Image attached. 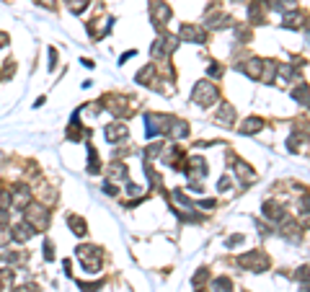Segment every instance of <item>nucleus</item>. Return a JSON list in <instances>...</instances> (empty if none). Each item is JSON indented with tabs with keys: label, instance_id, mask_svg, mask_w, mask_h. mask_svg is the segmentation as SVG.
Returning <instances> with one entry per match:
<instances>
[{
	"label": "nucleus",
	"instance_id": "nucleus-1",
	"mask_svg": "<svg viewBox=\"0 0 310 292\" xmlns=\"http://www.w3.org/2000/svg\"><path fill=\"white\" fill-rule=\"evenodd\" d=\"M26 222L34 230H44L49 225V207L44 205H29L26 207Z\"/></svg>",
	"mask_w": 310,
	"mask_h": 292
},
{
	"label": "nucleus",
	"instance_id": "nucleus-2",
	"mask_svg": "<svg viewBox=\"0 0 310 292\" xmlns=\"http://www.w3.org/2000/svg\"><path fill=\"white\" fill-rule=\"evenodd\" d=\"M78 259L83 261V269L86 272H101V256H98V251L93 249V246H78Z\"/></svg>",
	"mask_w": 310,
	"mask_h": 292
},
{
	"label": "nucleus",
	"instance_id": "nucleus-3",
	"mask_svg": "<svg viewBox=\"0 0 310 292\" xmlns=\"http://www.w3.org/2000/svg\"><path fill=\"white\" fill-rule=\"evenodd\" d=\"M194 101L202 104V106L215 104V101H217V88H215L212 83H207V81L197 83V88H194Z\"/></svg>",
	"mask_w": 310,
	"mask_h": 292
},
{
	"label": "nucleus",
	"instance_id": "nucleus-4",
	"mask_svg": "<svg viewBox=\"0 0 310 292\" xmlns=\"http://www.w3.org/2000/svg\"><path fill=\"white\" fill-rule=\"evenodd\" d=\"M10 205L16 209H26L31 205V186L18 184L16 189H10Z\"/></svg>",
	"mask_w": 310,
	"mask_h": 292
},
{
	"label": "nucleus",
	"instance_id": "nucleus-5",
	"mask_svg": "<svg viewBox=\"0 0 310 292\" xmlns=\"http://www.w3.org/2000/svg\"><path fill=\"white\" fill-rule=\"evenodd\" d=\"M10 235H13L16 243H26V241H31L34 228L29 225V222H18V225H10Z\"/></svg>",
	"mask_w": 310,
	"mask_h": 292
},
{
	"label": "nucleus",
	"instance_id": "nucleus-6",
	"mask_svg": "<svg viewBox=\"0 0 310 292\" xmlns=\"http://www.w3.org/2000/svg\"><path fill=\"white\" fill-rule=\"evenodd\" d=\"M153 18L158 21V24H166V21L171 18V8L163 5L160 0H153Z\"/></svg>",
	"mask_w": 310,
	"mask_h": 292
},
{
	"label": "nucleus",
	"instance_id": "nucleus-7",
	"mask_svg": "<svg viewBox=\"0 0 310 292\" xmlns=\"http://www.w3.org/2000/svg\"><path fill=\"white\" fill-rule=\"evenodd\" d=\"M127 137V127L124 125H109L106 127V140L109 142H117V140H124Z\"/></svg>",
	"mask_w": 310,
	"mask_h": 292
},
{
	"label": "nucleus",
	"instance_id": "nucleus-8",
	"mask_svg": "<svg viewBox=\"0 0 310 292\" xmlns=\"http://www.w3.org/2000/svg\"><path fill=\"white\" fill-rule=\"evenodd\" d=\"M67 222H70V230H73L75 235H86V233H88V228H86V220H83V217L70 215V217H67Z\"/></svg>",
	"mask_w": 310,
	"mask_h": 292
},
{
	"label": "nucleus",
	"instance_id": "nucleus-9",
	"mask_svg": "<svg viewBox=\"0 0 310 292\" xmlns=\"http://www.w3.org/2000/svg\"><path fill=\"white\" fill-rule=\"evenodd\" d=\"M10 241H13V235H10V225L0 222V249H3V246H8Z\"/></svg>",
	"mask_w": 310,
	"mask_h": 292
},
{
	"label": "nucleus",
	"instance_id": "nucleus-10",
	"mask_svg": "<svg viewBox=\"0 0 310 292\" xmlns=\"http://www.w3.org/2000/svg\"><path fill=\"white\" fill-rule=\"evenodd\" d=\"M109 176H111V178H127V168H124L122 163H111Z\"/></svg>",
	"mask_w": 310,
	"mask_h": 292
},
{
	"label": "nucleus",
	"instance_id": "nucleus-11",
	"mask_svg": "<svg viewBox=\"0 0 310 292\" xmlns=\"http://www.w3.org/2000/svg\"><path fill=\"white\" fill-rule=\"evenodd\" d=\"M90 0H67V8L73 10V13H83V10L88 8Z\"/></svg>",
	"mask_w": 310,
	"mask_h": 292
},
{
	"label": "nucleus",
	"instance_id": "nucleus-12",
	"mask_svg": "<svg viewBox=\"0 0 310 292\" xmlns=\"http://www.w3.org/2000/svg\"><path fill=\"white\" fill-rule=\"evenodd\" d=\"M256 129H261V119H256V117H251L243 127H240V132H246V134H251V132H256Z\"/></svg>",
	"mask_w": 310,
	"mask_h": 292
},
{
	"label": "nucleus",
	"instance_id": "nucleus-13",
	"mask_svg": "<svg viewBox=\"0 0 310 292\" xmlns=\"http://www.w3.org/2000/svg\"><path fill=\"white\" fill-rule=\"evenodd\" d=\"M88 163H90V166H88V171H90V173H98V171H101V166H98V155H96V150H90V155H88Z\"/></svg>",
	"mask_w": 310,
	"mask_h": 292
},
{
	"label": "nucleus",
	"instance_id": "nucleus-14",
	"mask_svg": "<svg viewBox=\"0 0 310 292\" xmlns=\"http://www.w3.org/2000/svg\"><path fill=\"white\" fill-rule=\"evenodd\" d=\"M10 282H13V272L3 269V272H0V285H10Z\"/></svg>",
	"mask_w": 310,
	"mask_h": 292
},
{
	"label": "nucleus",
	"instance_id": "nucleus-15",
	"mask_svg": "<svg viewBox=\"0 0 310 292\" xmlns=\"http://www.w3.org/2000/svg\"><path fill=\"white\" fill-rule=\"evenodd\" d=\"M44 259H47V261H49V259H54V246H52L49 241L44 243Z\"/></svg>",
	"mask_w": 310,
	"mask_h": 292
},
{
	"label": "nucleus",
	"instance_id": "nucleus-16",
	"mask_svg": "<svg viewBox=\"0 0 310 292\" xmlns=\"http://www.w3.org/2000/svg\"><path fill=\"white\" fill-rule=\"evenodd\" d=\"M13 292H39V287H37V285H21V287H16Z\"/></svg>",
	"mask_w": 310,
	"mask_h": 292
},
{
	"label": "nucleus",
	"instance_id": "nucleus-17",
	"mask_svg": "<svg viewBox=\"0 0 310 292\" xmlns=\"http://www.w3.org/2000/svg\"><path fill=\"white\" fill-rule=\"evenodd\" d=\"M5 44H8V34L0 31V47H5Z\"/></svg>",
	"mask_w": 310,
	"mask_h": 292
},
{
	"label": "nucleus",
	"instance_id": "nucleus-18",
	"mask_svg": "<svg viewBox=\"0 0 310 292\" xmlns=\"http://www.w3.org/2000/svg\"><path fill=\"white\" fill-rule=\"evenodd\" d=\"M39 3H42L44 8H54V0H39Z\"/></svg>",
	"mask_w": 310,
	"mask_h": 292
}]
</instances>
